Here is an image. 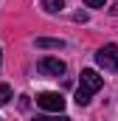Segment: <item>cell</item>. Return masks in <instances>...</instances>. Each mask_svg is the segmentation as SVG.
Listing matches in <instances>:
<instances>
[{"label":"cell","mask_w":118,"mask_h":121,"mask_svg":"<svg viewBox=\"0 0 118 121\" xmlns=\"http://www.w3.org/2000/svg\"><path fill=\"white\" fill-rule=\"evenodd\" d=\"M42 9H45V11H51V14H56V11L65 9V0H42Z\"/></svg>","instance_id":"5b68a950"},{"label":"cell","mask_w":118,"mask_h":121,"mask_svg":"<svg viewBox=\"0 0 118 121\" xmlns=\"http://www.w3.org/2000/svg\"><path fill=\"white\" fill-rule=\"evenodd\" d=\"M0 62H3V51H0Z\"/></svg>","instance_id":"30bf717a"},{"label":"cell","mask_w":118,"mask_h":121,"mask_svg":"<svg viewBox=\"0 0 118 121\" xmlns=\"http://www.w3.org/2000/svg\"><path fill=\"white\" fill-rule=\"evenodd\" d=\"M34 121H70L67 116H62V113H56V116H37Z\"/></svg>","instance_id":"52a82bcc"},{"label":"cell","mask_w":118,"mask_h":121,"mask_svg":"<svg viewBox=\"0 0 118 121\" xmlns=\"http://www.w3.org/2000/svg\"><path fill=\"white\" fill-rule=\"evenodd\" d=\"M37 45H39V48H62L65 42H62V39H37Z\"/></svg>","instance_id":"8992f818"},{"label":"cell","mask_w":118,"mask_h":121,"mask_svg":"<svg viewBox=\"0 0 118 121\" xmlns=\"http://www.w3.org/2000/svg\"><path fill=\"white\" fill-rule=\"evenodd\" d=\"M84 3H87L90 9H104V3H107V0H84Z\"/></svg>","instance_id":"9c48e42d"},{"label":"cell","mask_w":118,"mask_h":121,"mask_svg":"<svg viewBox=\"0 0 118 121\" xmlns=\"http://www.w3.org/2000/svg\"><path fill=\"white\" fill-rule=\"evenodd\" d=\"M8 99H11V87L8 85H0V104H6Z\"/></svg>","instance_id":"ba28073f"},{"label":"cell","mask_w":118,"mask_h":121,"mask_svg":"<svg viewBox=\"0 0 118 121\" xmlns=\"http://www.w3.org/2000/svg\"><path fill=\"white\" fill-rule=\"evenodd\" d=\"M37 70H39L42 76H54V79H59V76L65 73V62L56 59V56H42V59L37 62Z\"/></svg>","instance_id":"3957f363"},{"label":"cell","mask_w":118,"mask_h":121,"mask_svg":"<svg viewBox=\"0 0 118 121\" xmlns=\"http://www.w3.org/2000/svg\"><path fill=\"white\" fill-rule=\"evenodd\" d=\"M96 62H98L104 70H113V73H118V45H104V48H98Z\"/></svg>","instance_id":"7a4b0ae2"},{"label":"cell","mask_w":118,"mask_h":121,"mask_svg":"<svg viewBox=\"0 0 118 121\" xmlns=\"http://www.w3.org/2000/svg\"><path fill=\"white\" fill-rule=\"evenodd\" d=\"M37 104L42 110H48V113H62L65 110V99L59 93H39L37 96Z\"/></svg>","instance_id":"277c9868"},{"label":"cell","mask_w":118,"mask_h":121,"mask_svg":"<svg viewBox=\"0 0 118 121\" xmlns=\"http://www.w3.org/2000/svg\"><path fill=\"white\" fill-rule=\"evenodd\" d=\"M104 87V76H98L96 70H82V82H79V90H76V104L79 107H84L90 104V99H93V93H98Z\"/></svg>","instance_id":"6da1fadb"}]
</instances>
